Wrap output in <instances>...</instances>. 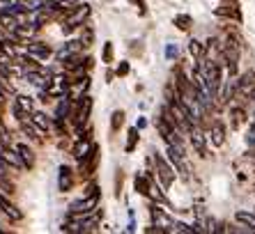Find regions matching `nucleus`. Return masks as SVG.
<instances>
[{
	"mask_svg": "<svg viewBox=\"0 0 255 234\" xmlns=\"http://www.w3.org/2000/svg\"><path fill=\"white\" fill-rule=\"evenodd\" d=\"M90 113H92V96L90 94H83L81 99L74 101V108H71V126L74 131L81 133L88 126V120H90Z\"/></svg>",
	"mask_w": 255,
	"mask_h": 234,
	"instance_id": "obj_1",
	"label": "nucleus"
},
{
	"mask_svg": "<svg viewBox=\"0 0 255 234\" xmlns=\"http://www.w3.org/2000/svg\"><path fill=\"white\" fill-rule=\"evenodd\" d=\"M90 12H92V9H90V5H85V2H81V5L74 7V9L65 16V32L67 35L74 32V30H78V28H83V25L88 23Z\"/></svg>",
	"mask_w": 255,
	"mask_h": 234,
	"instance_id": "obj_2",
	"label": "nucleus"
},
{
	"mask_svg": "<svg viewBox=\"0 0 255 234\" xmlns=\"http://www.w3.org/2000/svg\"><path fill=\"white\" fill-rule=\"evenodd\" d=\"M255 96V72H244L242 76L235 80V99L246 101Z\"/></svg>",
	"mask_w": 255,
	"mask_h": 234,
	"instance_id": "obj_3",
	"label": "nucleus"
},
{
	"mask_svg": "<svg viewBox=\"0 0 255 234\" xmlns=\"http://www.w3.org/2000/svg\"><path fill=\"white\" fill-rule=\"evenodd\" d=\"M154 168H156V174H159V179H161V186L163 188H170L172 186V181H175V168H172L170 163L163 158V156L154 154Z\"/></svg>",
	"mask_w": 255,
	"mask_h": 234,
	"instance_id": "obj_4",
	"label": "nucleus"
},
{
	"mask_svg": "<svg viewBox=\"0 0 255 234\" xmlns=\"http://www.w3.org/2000/svg\"><path fill=\"white\" fill-rule=\"evenodd\" d=\"M97 165H99V145L92 143L90 152L78 161V172L83 174V177H90L97 170Z\"/></svg>",
	"mask_w": 255,
	"mask_h": 234,
	"instance_id": "obj_5",
	"label": "nucleus"
},
{
	"mask_svg": "<svg viewBox=\"0 0 255 234\" xmlns=\"http://www.w3.org/2000/svg\"><path fill=\"white\" fill-rule=\"evenodd\" d=\"M101 195H85L83 200H76V202L69 204V216H81V214H88V211H95L97 204H99Z\"/></svg>",
	"mask_w": 255,
	"mask_h": 234,
	"instance_id": "obj_6",
	"label": "nucleus"
},
{
	"mask_svg": "<svg viewBox=\"0 0 255 234\" xmlns=\"http://www.w3.org/2000/svg\"><path fill=\"white\" fill-rule=\"evenodd\" d=\"M25 55L32 58V60H37V62H44L53 55V51L42 42H30V44H25Z\"/></svg>",
	"mask_w": 255,
	"mask_h": 234,
	"instance_id": "obj_7",
	"label": "nucleus"
},
{
	"mask_svg": "<svg viewBox=\"0 0 255 234\" xmlns=\"http://www.w3.org/2000/svg\"><path fill=\"white\" fill-rule=\"evenodd\" d=\"M214 14H216V16L232 18V21H242V12H239L237 0H221V5L214 9Z\"/></svg>",
	"mask_w": 255,
	"mask_h": 234,
	"instance_id": "obj_8",
	"label": "nucleus"
},
{
	"mask_svg": "<svg viewBox=\"0 0 255 234\" xmlns=\"http://www.w3.org/2000/svg\"><path fill=\"white\" fill-rule=\"evenodd\" d=\"M76 184V177H74V170L69 165H60L58 168V191L60 193H69Z\"/></svg>",
	"mask_w": 255,
	"mask_h": 234,
	"instance_id": "obj_9",
	"label": "nucleus"
},
{
	"mask_svg": "<svg viewBox=\"0 0 255 234\" xmlns=\"http://www.w3.org/2000/svg\"><path fill=\"white\" fill-rule=\"evenodd\" d=\"M149 214H152V223H154V225L163 228L166 232H172V225H175V221L168 216L166 211H161L156 204H152V207H149Z\"/></svg>",
	"mask_w": 255,
	"mask_h": 234,
	"instance_id": "obj_10",
	"label": "nucleus"
},
{
	"mask_svg": "<svg viewBox=\"0 0 255 234\" xmlns=\"http://www.w3.org/2000/svg\"><path fill=\"white\" fill-rule=\"evenodd\" d=\"M186 136H189V140H191V145H193V147H196V152L200 156H207V145H205V136H202V131L200 129H198V124H193L189 129V133H186Z\"/></svg>",
	"mask_w": 255,
	"mask_h": 234,
	"instance_id": "obj_11",
	"label": "nucleus"
},
{
	"mask_svg": "<svg viewBox=\"0 0 255 234\" xmlns=\"http://www.w3.org/2000/svg\"><path fill=\"white\" fill-rule=\"evenodd\" d=\"M88 87H90V76L85 74V76L76 78V80L69 85V99H81L83 94H88Z\"/></svg>",
	"mask_w": 255,
	"mask_h": 234,
	"instance_id": "obj_12",
	"label": "nucleus"
},
{
	"mask_svg": "<svg viewBox=\"0 0 255 234\" xmlns=\"http://www.w3.org/2000/svg\"><path fill=\"white\" fill-rule=\"evenodd\" d=\"M0 156H2V161L7 163V168H16V170H25L23 168V161H21V156H18L16 150H9V147H2L0 150Z\"/></svg>",
	"mask_w": 255,
	"mask_h": 234,
	"instance_id": "obj_13",
	"label": "nucleus"
},
{
	"mask_svg": "<svg viewBox=\"0 0 255 234\" xmlns=\"http://www.w3.org/2000/svg\"><path fill=\"white\" fill-rule=\"evenodd\" d=\"M30 120H32V124H35L37 129H39V131L44 133V136H46V133H51V129H53V120H51L48 115L39 113V110L30 115Z\"/></svg>",
	"mask_w": 255,
	"mask_h": 234,
	"instance_id": "obj_14",
	"label": "nucleus"
},
{
	"mask_svg": "<svg viewBox=\"0 0 255 234\" xmlns=\"http://www.w3.org/2000/svg\"><path fill=\"white\" fill-rule=\"evenodd\" d=\"M71 108H74V103H71L69 94L60 96L58 106H55V120H67V117H71Z\"/></svg>",
	"mask_w": 255,
	"mask_h": 234,
	"instance_id": "obj_15",
	"label": "nucleus"
},
{
	"mask_svg": "<svg viewBox=\"0 0 255 234\" xmlns=\"http://www.w3.org/2000/svg\"><path fill=\"white\" fill-rule=\"evenodd\" d=\"M16 152H18V156H21V161H23V168L25 170H32L35 168V152L30 150L25 143H18L16 145Z\"/></svg>",
	"mask_w": 255,
	"mask_h": 234,
	"instance_id": "obj_16",
	"label": "nucleus"
},
{
	"mask_svg": "<svg viewBox=\"0 0 255 234\" xmlns=\"http://www.w3.org/2000/svg\"><path fill=\"white\" fill-rule=\"evenodd\" d=\"M133 188L136 193L149 198V188H152V177L149 174H136V179H133Z\"/></svg>",
	"mask_w": 255,
	"mask_h": 234,
	"instance_id": "obj_17",
	"label": "nucleus"
},
{
	"mask_svg": "<svg viewBox=\"0 0 255 234\" xmlns=\"http://www.w3.org/2000/svg\"><path fill=\"white\" fill-rule=\"evenodd\" d=\"M209 138H212V143L216 145V147H221V145L226 143V126L221 124L219 120L212 124V129H209Z\"/></svg>",
	"mask_w": 255,
	"mask_h": 234,
	"instance_id": "obj_18",
	"label": "nucleus"
},
{
	"mask_svg": "<svg viewBox=\"0 0 255 234\" xmlns=\"http://www.w3.org/2000/svg\"><path fill=\"white\" fill-rule=\"evenodd\" d=\"M230 117H232V129H239V126L246 122V110L242 108V106H235V108L230 110Z\"/></svg>",
	"mask_w": 255,
	"mask_h": 234,
	"instance_id": "obj_19",
	"label": "nucleus"
},
{
	"mask_svg": "<svg viewBox=\"0 0 255 234\" xmlns=\"http://www.w3.org/2000/svg\"><path fill=\"white\" fill-rule=\"evenodd\" d=\"M18 106V108L23 110V113H28V115H32L35 113V101L30 99V96H25V94H18L16 96V101H14Z\"/></svg>",
	"mask_w": 255,
	"mask_h": 234,
	"instance_id": "obj_20",
	"label": "nucleus"
},
{
	"mask_svg": "<svg viewBox=\"0 0 255 234\" xmlns=\"http://www.w3.org/2000/svg\"><path fill=\"white\" fill-rule=\"evenodd\" d=\"M78 39H81V46H83V48H90V46H92V42H95V30L85 23L83 25V32H81V37H78Z\"/></svg>",
	"mask_w": 255,
	"mask_h": 234,
	"instance_id": "obj_21",
	"label": "nucleus"
},
{
	"mask_svg": "<svg viewBox=\"0 0 255 234\" xmlns=\"http://www.w3.org/2000/svg\"><path fill=\"white\" fill-rule=\"evenodd\" d=\"M138 126H133V129H129V136H127V145H125V152L129 154V152H133L138 147Z\"/></svg>",
	"mask_w": 255,
	"mask_h": 234,
	"instance_id": "obj_22",
	"label": "nucleus"
},
{
	"mask_svg": "<svg viewBox=\"0 0 255 234\" xmlns=\"http://www.w3.org/2000/svg\"><path fill=\"white\" fill-rule=\"evenodd\" d=\"M122 124H125V110H115L111 115V133H118L122 129Z\"/></svg>",
	"mask_w": 255,
	"mask_h": 234,
	"instance_id": "obj_23",
	"label": "nucleus"
},
{
	"mask_svg": "<svg viewBox=\"0 0 255 234\" xmlns=\"http://www.w3.org/2000/svg\"><path fill=\"white\" fill-rule=\"evenodd\" d=\"M189 53L193 55V60H200L202 55H205V46H202L198 39H191L189 42Z\"/></svg>",
	"mask_w": 255,
	"mask_h": 234,
	"instance_id": "obj_24",
	"label": "nucleus"
},
{
	"mask_svg": "<svg viewBox=\"0 0 255 234\" xmlns=\"http://www.w3.org/2000/svg\"><path fill=\"white\" fill-rule=\"evenodd\" d=\"M175 25H177L179 30H189L191 25H193V18L189 16V14H179V16H175Z\"/></svg>",
	"mask_w": 255,
	"mask_h": 234,
	"instance_id": "obj_25",
	"label": "nucleus"
},
{
	"mask_svg": "<svg viewBox=\"0 0 255 234\" xmlns=\"http://www.w3.org/2000/svg\"><path fill=\"white\" fill-rule=\"evenodd\" d=\"M0 193H2V195H7V198L16 193V191H14V184L7 179V174H5V177H0Z\"/></svg>",
	"mask_w": 255,
	"mask_h": 234,
	"instance_id": "obj_26",
	"label": "nucleus"
},
{
	"mask_svg": "<svg viewBox=\"0 0 255 234\" xmlns=\"http://www.w3.org/2000/svg\"><path fill=\"white\" fill-rule=\"evenodd\" d=\"M113 53H115V51H113V44L106 42V44H104V51H101V60L106 62V65H111V62H113Z\"/></svg>",
	"mask_w": 255,
	"mask_h": 234,
	"instance_id": "obj_27",
	"label": "nucleus"
},
{
	"mask_svg": "<svg viewBox=\"0 0 255 234\" xmlns=\"http://www.w3.org/2000/svg\"><path fill=\"white\" fill-rule=\"evenodd\" d=\"M0 143H9V133L5 129V122H2V103H0Z\"/></svg>",
	"mask_w": 255,
	"mask_h": 234,
	"instance_id": "obj_28",
	"label": "nucleus"
},
{
	"mask_svg": "<svg viewBox=\"0 0 255 234\" xmlns=\"http://www.w3.org/2000/svg\"><path fill=\"white\" fill-rule=\"evenodd\" d=\"M129 69H131L129 62H120L118 69H115V76H127V74H129Z\"/></svg>",
	"mask_w": 255,
	"mask_h": 234,
	"instance_id": "obj_29",
	"label": "nucleus"
},
{
	"mask_svg": "<svg viewBox=\"0 0 255 234\" xmlns=\"http://www.w3.org/2000/svg\"><path fill=\"white\" fill-rule=\"evenodd\" d=\"M246 143H249V147L251 150H255V122H253V126L249 129V136H246Z\"/></svg>",
	"mask_w": 255,
	"mask_h": 234,
	"instance_id": "obj_30",
	"label": "nucleus"
},
{
	"mask_svg": "<svg viewBox=\"0 0 255 234\" xmlns=\"http://www.w3.org/2000/svg\"><path fill=\"white\" fill-rule=\"evenodd\" d=\"M166 58H168V60H175V58H177V46H175V44H168Z\"/></svg>",
	"mask_w": 255,
	"mask_h": 234,
	"instance_id": "obj_31",
	"label": "nucleus"
},
{
	"mask_svg": "<svg viewBox=\"0 0 255 234\" xmlns=\"http://www.w3.org/2000/svg\"><path fill=\"white\" fill-rule=\"evenodd\" d=\"M122 191V172H118V179H115V195H120Z\"/></svg>",
	"mask_w": 255,
	"mask_h": 234,
	"instance_id": "obj_32",
	"label": "nucleus"
},
{
	"mask_svg": "<svg viewBox=\"0 0 255 234\" xmlns=\"http://www.w3.org/2000/svg\"><path fill=\"white\" fill-rule=\"evenodd\" d=\"M133 2L140 7V14H147V7H145V2H142V0H133Z\"/></svg>",
	"mask_w": 255,
	"mask_h": 234,
	"instance_id": "obj_33",
	"label": "nucleus"
},
{
	"mask_svg": "<svg viewBox=\"0 0 255 234\" xmlns=\"http://www.w3.org/2000/svg\"><path fill=\"white\" fill-rule=\"evenodd\" d=\"M136 126H138V131H140V129H145V126H147V120H145V117H140Z\"/></svg>",
	"mask_w": 255,
	"mask_h": 234,
	"instance_id": "obj_34",
	"label": "nucleus"
},
{
	"mask_svg": "<svg viewBox=\"0 0 255 234\" xmlns=\"http://www.w3.org/2000/svg\"><path fill=\"white\" fill-rule=\"evenodd\" d=\"M5 94H7V92H5V90H2V85H0V103L5 101Z\"/></svg>",
	"mask_w": 255,
	"mask_h": 234,
	"instance_id": "obj_35",
	"label": "nucleus"
}]
</instances>
